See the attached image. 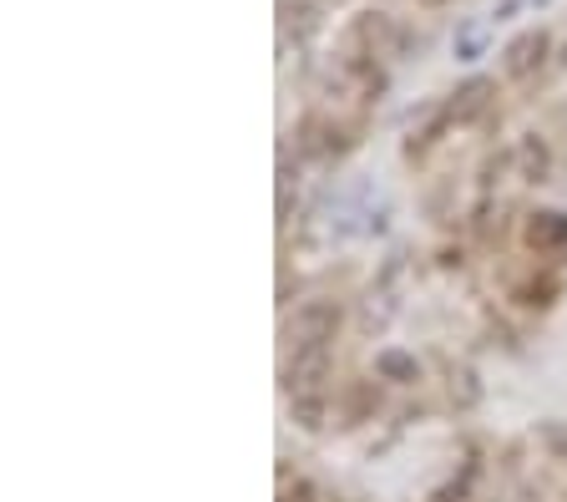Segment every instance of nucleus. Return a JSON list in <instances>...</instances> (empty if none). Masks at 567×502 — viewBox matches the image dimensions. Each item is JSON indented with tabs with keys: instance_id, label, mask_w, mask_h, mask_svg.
Returning <instances> with one entry per match:
<instances>
[{
	"instance_id": "1",
	"label": "nucleus",
	"mask_w": 567,
	"mask_h": 502,
	"mask_svg": "<svg viewBox=\"0 0 567 502\" xmlns=\"http://www.w3.org/2000/svg\"><path fill=\"white\" fill-rule=\"evenodd\" d=\"M340 330V305L335 299H305L299 310H294L289 320V340L294 351H320V345H330Z\"/></svg>"
},
{
	"instance_id": "2",
	"label": "nucleus",
	"mask_w": 567,
	"mask_h": 502,
	"mask_svg": "<svg viewBox=\"0 0 567 502\" xmlns=\"http://www.w3.org/2000/svg\"><path fill=\"white\" fill-rule=\"evenodd\" d=\"M324 376H330V345H320V351H294V366L284 370V385H289L294 396H309V391H320Z\"/></svg>"
},
{
	"instance_id": "3",
	"label": "nucleus",
	"mask_w": 567,
	"mask_h": 502,
	"mask_svg": "<svg viewBox=\"0 0 567 502\" xmlns=\"http://www.w3.org/2000/svg\"><path fill=\"white\" fill-rule=\"evenodd\" d=\"M547 30H527V36H517V41L507 46V76H527L538 72L542 57H547Z\"/></svg>"
},
{
	"instance_id": "4",
	"label": "nucleus",
	"mask_w": 567,
	"mask_h": 502,
	"mask_svg": "<svg viewBox=\"0 0 567 502\" xmlns=\"http://www.w3.org/2000/svg\"><path fill=\"white\" fill-rule=\"evenodd\" d=\"M567 238V213H532L527 223V244H538V249H553Z\"/></svg>"
},
{
	"instance_id": "5",
	"label": "nucleus",
	"mask_w": 567,
	"mask_h": 502,
	"mask_svg": "<svg viewBox=\"0 0 567 502\" xmlns=\"http://www.w3.org/2000/svg\"><path fill=\"white\" fill-rule=\"evenodd\" d=\"M375 376L380 381H416L421 376V366H416V355H406V351H380L375 355Z\"/></svg>"
},
{
	"instance_id": "6",
	"label": "nucleus",
	"mask_w": 567,
	"mask_h": 502,
	"mask_svg": "<svg viewBox=\"0 0 567 502\" xmlns=\"http://www.w3.org/2000/svg\"><path fill=\"white\" fill-rule=\"evenodd\" d=\"M486 82H466L461 91H456V102H452V118H471V112H481L486 107Z\"/></svg>"
},
{
	"instance_id": "7",
	"label": "nucleus",
	"mask_w": 567,
	"mask_h": 502,
	"mask_svg": "<svg viewBox=\"0 0 567 502\" xmlns=\"http://www.w3.org/2000/svg\"><path fill=\"white\" fill-rule=\"evenodd\" d=\"M294 416H299V427L315 431V427H320V401H315V396H299V401H294Z\"/></svg>"
},
{
	"instance_id": "8",
	"label": "nucleus",
	"mask_w": 567,
	"mask_h": 502,
	"mask_svg": "<svg viewBox=\"0 0 567 502\" xmlns=\"http://www.w3.org/2000/svg\"><path fill=\"white\" fill-rule=\"evenodd\" d=\"M522 163H527V177H542V173H547V152H542V143H527V148H522Z\"/></svg>"
},
{
	"instance_id": "9",
	"label": "nucleus",
	"mask_w": 567,
	"mask_h": 502,
	"mask_svg": "<svg viewBox=\"0 0 567 502\" xmlns=\"http://www.w3.org/2000/svg\"><path fill=\"white\" fill-rule=\"evenodd\" d=\"M542 437H547V446H553V457L567 462V427H557L553 421V427H542Z\"/></svg>"
},
{
	"instance_id": "10",
	"label": "nucleus",
	"mask_w": 567,
	"mask_h": 502,
	"mask_svg": "<svg viewBox=\"0 0 567 502\" xmlns=\"http://www.w3.org/2000/svg\"><path fill=\"white\" fill-rule=\"evenodd\" d=\"M284 502H315V492H309L305 482H299V488H289V492H284Z\"/></svg>"
},
{
	"instance_id": "11",
	"label": "nucleus",
	"mask_w": 567,
	"mask_h": 502,
	"mask_svg": "<svg viewBox=\"0 0 567 502\" xmlns=\"http://www.w3.org/2000/svg\"><path fill=\"white\" fill-rule=\"evenodd\" d=\"M426 5H446V0H426Z\"/></svg>"
}]
</instances>
